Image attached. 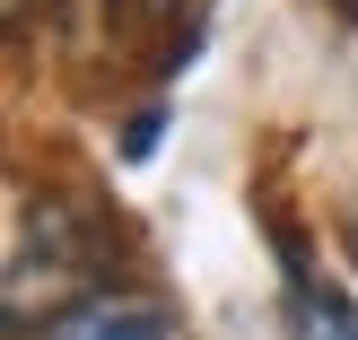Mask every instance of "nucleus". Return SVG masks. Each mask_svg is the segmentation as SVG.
I'll use <instances>...</instances> for the list:
<instances>
[{"label":"nucleus","mask_w":358,"mask_h":340,"mask_svg":"<svg viewBox=\"0 0 358 340\" xmlns=\"http://www.w3.org/2000/svg\"><path fill=\"white\" fill-rule=\"evenodd\" d=\"M79 271H87V227L70 219L62 192H27V201H17V236H9V323L27 332L35 279H44L52 323H62L70 306H87V297H70V279H79ZM52 323H44V332H52Z\"/></svg>","instance_id":"obj_1"},{"label":"nucleus","mask_w":358,"mask_h":340,"mask_svg":"<svg viewBox=\"0 0 358 340\" xmlns=\"http://www.w3.org/2000/svg\"><path fill=\"white\" fill-rule=\"evenodd\" d=\"M44 340H184V332H175V314L149 306V297H114V288H96L87 306H70Z\"/></svg>","instance_id":"obj_2"}]
</instances>
